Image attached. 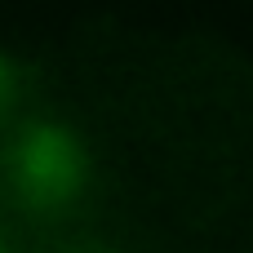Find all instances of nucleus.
<instances>
[{"mask_svg":"<svg viewBox=\"0 0 253 253\" xmlns=\"http://www.w3.org/2000/svg\"><path fill=\"white\" fill-rule=\"evenodd\" d=\"M71 253H116V249H107V245H80V249H71Z\"/></svg>","mask_w":253,"mask_h":253,"instance_id":"3","label":"nucleus"},{"mask_svg":"<svg viewBox=\"0 0 253 253\" xmlns=\"http://www.w3.org/2000/svg\"><path fill=\"white\" fill-rule=\"evenodd\" d=\"M18 93H22V76H18V62L0 49V125L13 116L18 107Z\"/></svg>","mask_w":253,"mask_h":253,"instance_id":"2","label":"nucleus"},{"mask_svg":"<svg viewBox=\"0 0 253 253\" xmlns=\"http://www.w3.org/2000/svg\"><path fill=\"white\" fill-rule=\"evenodd\" d=\"M0 253H18V249H13V240H9V231H4V227H0Z\"/></svg>","mask_w":253,"mask_h":253,"instance_id":"4","label":"nucleus"},{"mask_svg":"<svg viewBox=\"0 0 253 253\" xmlns=\"http://www.w3.org/2000/svg\"><path fill=\"white\" fill-rule=\"evenodd\" d=\"M0 182L22 213L62 218L89 196L93 182L89 142L67 120L53 116L22 120L0 147Z\"/></svg>","mask_w":253,"mask_h":253,"instance_id":"1","label":"nucleus"}]
</instances>
